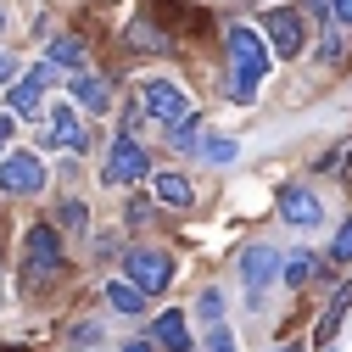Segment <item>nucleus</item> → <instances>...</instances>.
Listing matches in <instances>:
<instances>
[{
    "instance_id": "19",
    "label": "nucleus",
    "mask_w": 352,
    "mask_h": 352,
    "mask_svg": "<svg viewBox=\"0 0 352 352\" xmlns=\"http://www.w3.org/2000/svg\"><path fill=\"white\" fill-rule=\"evenodd\" d=\"M280 269H285V280H291V285H307V280H314V257H307V252L280 257Z\"/></svg>"
},
{
    "instance_id": "2",
    "label": "nucleus",
    "mask_w": 352,
    "mask_h": 352,
    "mask_svg": "<svg viewBox=\"0 0 352 352\" xmlns=\"http://www.w3.org/2000/svg\"><path fill=\"white\" fill-rule=\"evenodd\" d=\"M123 274H129V285H135L140 296H162L173 285V257L168 252H151V246H135L129 263H123Z\"/></svg>"
},
{
    "instance_id": "26",
    "label": "nucleus",
    "mask_w": 352,
    "mask_h": 352,
    "mask_svg": "<svg viewBox=\"0 0 352 352\" xmlns=\"http://www.w3.org/2000/svg\"><path fill=\"white\" fill-rule=\"evenodd\" d=\"M6 78H17V56H12V51H0V84H6Z\"/></svg>"
},
{
    "instance_id": "9",
    "label": "nucleus",
    "mask_w": 352,
    "mask_h": 352,
    "mask_svg": "<svg viewBox=\"0 0 352 352\" xmlns=\"http://www.w3.org/2000/svg\"><path fill=\"white\" fill-rule=\"evenodd\" d=\"M274 274H280V252H274V246H246V252H241V280H246L252 302L263 296V285H269Z\"/></svg>"
},
{
    "instance_id": "13",
    "label": "nucleus",
    "mask_w": 352,
    "mask_h": 352,
    "mask_svg": "<svg viewBox=\"0 0 352 352\" xmlns=\"http://www.w3.org/2000/svg\"><path fill=\"white\" fill-rule=\"evenodd\" d=\"M157 346L190 352V324H185V314H162V319H157Z\"/></svg>"
},
{
    "instance_id": "28",
    "label": "nucleus",
    "mask_w": 352,
    "mask_h": 352,
    "mask_svg": "<svg viewBox=\"0 0 352 352\" xmlns=\"http://www.w3.org/2000/svg\"><path fill=\"white\" fill-rule=\"evenodd\" d=\"M302 6H307V17H324V12H330V0H302Z\"/></svg>"
},
{
    "instance_id": "16",
    "label": "nucleus",
    "mask_w": 352,
    "mask_h": 352,
    "mask_svg": "<svg viewBox=\"0 0 352 352\" xmlns=\"http://www.w3.org/2000/svg\"><path fill=\"white\" fill-rule=\"evenodd\" d=\"M196 135H201V118H196V112H185L179 123L168 129V146H173V151H196Z\"/></svg>"
},
{
    "instance_id": "7",
    "label": "nucleus",
    "mask_w": 352,
    "mask_h": 352,
    "mask_svg": "<svg viewBox=\"0 0 352 352\" xmlns=\"http://www.w3.org/2000/svg\"><path fill=\"white\" fill-rule=\"evenodd\" d=\"M146 118H162V123H179L185 112H190V96L179 90V84H168V78H151L146 84Z\"/></svg>"
},
{
    "instance_id": "31",
    "label": "nucleus",
    "mask_w": 352,
    "mask_h": 352,
    "mask_svg": "<svg viewBox=\"0 0 352 352\" xmlns=\"http://www.w3.org/2000/svg\"><path fill=\"white\" fill-rule=\"evenodd\" d=\"M0 352H28V346H0Z\"/></svg>"
},
{
    "instance_id": "4",
    "label": "nucleus",
    "mask_w": 352,
    "mask_h": 352,
    "mask_svg": "<svg viewBox=\"0 0 352 352\" xmlns=\"http://www.w3.org/2000/svg\"><path fill=\"white\" fill-rule=\"evenodd\" d=\"M39 185H45L39 157H28V151H0V190H6V196H34Z\"/></svg>"
},
{
    "instance_id": "12",
    "label": "nucleus",
    "mask_w": 352,
    "mask_h": 352,
    "mask_svg": "<svg viewBox=\"0 0 352 352\" xmlns=\"http://www.w3.org/2000/svg\"><path fill=\"white\" fill-rule=\"evenodd\" d=\"M45 135H51V146H62V151H84V146H90V140H84V129H78V118H73L67 107H51Z\"/></svg>"
},
{
    "instance_id": "30",
    "label": "nucleus",
    "mask_w": 352,
    "mask_h": 352,
    "mask_svg": "<svg viewBox=\"0 0 352 352\" xmlns=\"http://www.w3.org/2000/svg\"><path fill=\"white\" fill-rule=\"evenodd\" d=\"M123 352H151V341H129V346H123Z\"/></svg>"
},
{
    "instance_id": "5",
    "label": "nucleus",
    "mask_w": 352,
    "mask_h": 352,
    "mask_svg": "<svg viewBox=\"0 0 352 352\" xmlns=\"http://www.w3.org/2000/svg\"><path fill=\"white\" fill-rule=\"evenodd\" d=\"M151 173V157L129 140V135H118L112 140V157H107V185H140Z\"/></svg>"
},
{
    "instance_id": "6",
    "label": "nucleus",
    "mask_w": 352,
    "mask_h": 352,
    "mask_svg": "<svg viewBox=\"0 0 352 352\" xmlns=\"http://www.w3.org/2000/svg\"><path fill=\"white\" fill-rule=\"evenodd\" d=\"M280 218L296 224V230H319V224H324V201L307 190V185H285V190H280Z\"/></svg>"
},
{
    "instance_id": "11",
    "label": "nucleus",
    "mask_w": 352,
    "mask_h": 352,
    "mask_svg": "<svg viewBox=\"0 0 352 352\" xmlns=\"http://www.w3.org/2000/svg\"><path fill=\"white\" fill-rule=\"evenodd\" d=\"M73 101H78L84 112L101 118V112L112 107V78H107V73H78V78H73Z\"/></svg>"
},
{
    "instance_id": "15",
    "label": "nucleus",
    "mask_w": 352,
    "mask_h": 352,
    "mask_svg": "<svg viewBox=\"0 0 352 352\" xmlns=\"http://www.w3.org/2000/svg\"><path fill=\"white\" fill-rule=\"evenodd\" d=\"M129 45H146V51H173V39H168L157 23H146V17H140L135 28H129Z\"/></svg>"
},
{
    "instance_id": "17",
    "label": "nucleus",
    "mask_w": 352,
    "mask_h": 352,
    "mask_svg": "<svg viewBox=\"0 0 352 352\" xmlns=\"http://www.w3.org/2000/svg\"><path fill=\"white\" fill-rule=\"evenodd\" d=\"M107 302L118 307V314H140V307H146V296L129 285V280H112V285H107Z\"/></svg>"
},
{
    "instance_id": "25",
    "label": "nucleus",
    "mask_w": 352,
    "mask_h": 352,
    "mask_svg": "<svg viewBox=\"0 0 352 352\" xmlns=\"http://www.w3.org/2000/svg\"><path fill=\"white\" fill-rule=\"evenodd\" d=\"M62 224H67V230H84V207H78V201L62 207Z\"/></svg>"
},
{
    "instance_id": "10",
    "label": "nucleus",
    "mask_w": 352,
    "mask_h": 352,
    "mask_svg": "<svg viewBox=\"0 0 352 352\" xmlns=\"http://www.w3.org/2000/svg\"><path fill=\"white\" fill-rule=\"evenodd\" d=\"M56 78V62H39L28 78H17L12 90H6V101H12V112H23V118H34L39 112V96H45V84Z\"/></svg>"
},
{
    "instance_id": "1",
    "label": "nucleus",
    "mask_w": 352,
    "mask_h": 352,
    "mask_svg": "<svg viewBox=\"0 0 352 352\" xmlns=\"http://www.w3.org/2000/svg\"><path fill=\"white\" fill-rule=\"evenodd\" d=\"M274 67V51L263 45L252 28H230V96L235 101H257L263 73Z\"/></svg>"
},
{
    "instance_id": "8",
    "label": "nucleus",
    "mask_w": 352,
    "mask_h": 352,
    "mask_svg": "<svg viewBox=\"0 0 352 352\" xmlns=\"http://www.w3.org/2000/svg\"><path fill=\"white\" fill-rule=\"evenodd\" d=\"M263 28H269V51H274V56H296V51H302V17H296L291 6H269Z\"/></svg>"
},
{
    "instance_id": "20",
    "label": "nucleus",
    "mask_w": 352,
    "mask_h": 352,
    "mask_svg": "<svg viewBox=\"0 0 352 352\" xmlns=\"http://www.w3.org/2000/svg\"><path fill=\"white\" fill-rule=\"evenodd\" d=\"M45 62H56V67H78V62H84V45H78V39H56Z\"/></svg>"
},
{
    "instance_id": "18",
    "label": "nucleus",
    "mask_w": 352,
    "mask_h": 352,
    "mask_svg": "<svg viewBox=\"0 0 352 352\" xmlns=\"http://www.w3.org/2000/svg\"><path fill=\"white\" fill-rule=\"evenodd\" d=\"M346 307H352V285H341V291H336V302H330V314L319 319V341H330V336H336V324H341V314H346Z\"/></svg>"
},
{
    "instance_id": "23",
    "label": "nucleus",
    "mask_w": 352,
    "mask_h": 352,
    "mask_svg": "<svg viewBox=\"0 0 352 352\" xmlns=\"http://www.w3.org/2000/svg\"><path fill=\"white\" fill-rule=\"evenodd\" d=\"M207 346H212V352H235V336H230L224 324H212V336H207Z\"/></svg>"
},
{
    "instance_id": "3",
    "label": "nucleus",
    "mask_w": 352,
    "mask_h": 352,
    "mask_svg": "<svg viewBox=\"0 0 352 352\" xmlns=\"http://www.w3.org/2000/svg\"><path fill=\"white\" fill-rule=\"evenodd\" d=\"M23 274L28 280H45V274H62V241L51 224H34L28 230V246H23Z\"/></svg>"
},
{
    "instance_id": "32",
    "label": "nucleus",
    "mask_w": 352,
    "mask_h": 352,
    "mask_svg": "<svg viewBox=\"0 0 352 352\" xmlns=\"http://www.w3.org/2000/svg\"><path fill=\"white\" fill-rule=\"evenodd\" d=\"M280 352H296V346H280Z\"/></svg>"
},
{
    "instance_id": "22",
    "label": "nucleus",
    "mask_w": 352,
    "mask_h": 352,
    "mask_svg": "<svg viewBox=\"0 0 352 352\" xmlns=\"http://www.w3.org/2000/svg\"><path fill=\"white\" fill-rule=\"evenodd\" d=\"M235 151H241L235 140H212L207 146V162H235Z\"/></svg>"
},
{
    "instance_id": "29",
    "label": "nucleus",
    "mask_w": 352,
    "mask_h": 352,
    "mask_svg": "<svg viewBox=\"0 0 352 352\" xmlns=\"http://www.w3.org/2000/svg\"><path fill=\"white\" fill-rule=\"evenodd\" d=\"M17 135V129H12V118H0V151H6V140Z\"/></svg>"
},
{
    "instance_id": "21",
    "label": "nucleus",
    "mask_w": 352,
    "mask_h": 352,
    "mask_svg": "<svg viewBox=\"0 0 352 352\" xmlns=\"http://www.w3.org/2000/svg\"><path fill=\"white\" fill-rule=\"evenodd\" d=\"M330 257L336 263H352V218L341 224V235H336V246H330Z\"/></svg>"
},
{
    "instance_id": "27",
    "label": "nucleus",
    "mask_w": 352,
    "mask_h": 352,
    "mask_svg": "<svg viewBox=\"0 0 352 352\" xmlns=\"http://www.w3.org/2000/svg\"><path fill=\"white\" fill-rule=\"evenodd\" d=\"M330 17L336 23H352V0H330Z\"/></svg>"
},
{
    "instance_id": "24",
    "label": "nucleus",
    "mask_w": 352,
    "mask_h": 352,
    "mask_svg": "<svg viewBox=\"0 0 352 352\" xmlns=\"http://www.w3.org/2000/svg\"><path fill=\"white\" fill-rule=\"evenodd\" d=\"M218 314H224V296L207 291V296H201V319H212V324H218Z\"/></svg>"
},
{
    "instance_id": "33",
    "label": "nucleus",
    "mask_w": 352,
    "mask_h": 352,
    "mask_svg": "<svg viewBox=\"0 0 352 352\" xmlns=\"http://www.w3.org/2000/svg\"><path fill=\"white\" fill-rule=\"evenodd\" d=\"M0 23H6V17H0Z\"/></svg>"
},
{
    "instance_id": "14",
    "label": "nucleus",
    "mask_w": 352,
    "mask_h": 352,
    "mask_svg": "<svg viewBox=\"0 0 352 352\" xmlns=\"http://www.w3.org/2000/svg\"><path fill=\"white\" fill-rule=\"evenodd\" d=\"M157 201H162V207H190L196 190H190L185 173H157Z\"/></svg>"
}]
</instances>
